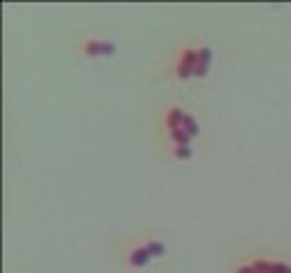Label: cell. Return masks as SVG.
<instances>
[{"mask_svg":"<svg viewBox=\"0 0 291 273\" xmlns=\"http://www.w3.org/2000/svg\"><path fill=\"white\" fill-rule=\"evenodd\" d=\"M166 127H168V137L173 141V146L180 148L182 157H187L189 144H191V139L198 134V123H196L187 112H182V109H168Z\"/></svg>","mask_w":291,"mask_h":273,"instance_id":"obj_1","label":"cell"},{"mask_svg":"<svg viewBox=\"0 0 291 273\" xmlns=\"http://www.w3.org/2000/svg\"><path fill=\"white\" fill-rule=\"evenodd\" d=\"M212 62V50L209 48H189L180 57L178 64V75L180 77H198L205 75Z\"/></svg>","mask_w":291,"mask_h":273,"instance_id":"obj_2","label":"cell"},{"mask_svg":"<svg viewBox=\"0 0 291 273\" xmlns=\"http://www.w3.org/2000/svg\"><path fill=\"white\" fill-rule=\"evenodd\" d=\"M236 273H291V264L271 262V259H253L239 266Z\"/></svg>","mask_w":291,"mask_h":273,"instance_id":"obj_3","label":"cell"},{"mask_svg":"<svg viewBox=\"0 0 291 273\" xmlns=\"http://www.w3.org/2000/svg\"><path fill=\"white\" fill-rule=\"evenodd\" d=\"M160 253H164V248H162L160 244H148V246H144V248H139V251H134V255H132V264L134 266H141V264H146L148 259H153V257H157Z\"/></svg>","mask_w":291,"mask_h":273,"instance_id":"obj_4","label":"cell"},{"mask_svg":"<svg viewBox=\"0 0 291 273\" xmlns=\"http://www.w3.org/2000/svg\"><path fill=\"white\" fill-rule=\"evenodd\" d=\"M87 53H91V55H109L111 46L107 41H89L87 43Z\"/></svg>","mask_w":291,"mask_h":273,"instance_id":"obj_5","label":"cell"}]
</instances>
